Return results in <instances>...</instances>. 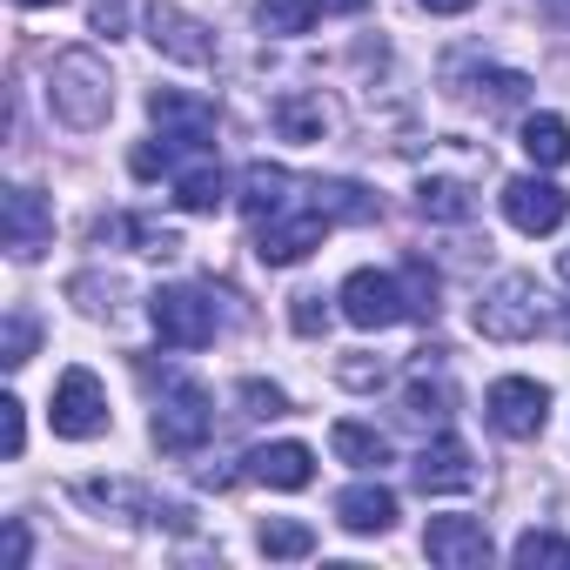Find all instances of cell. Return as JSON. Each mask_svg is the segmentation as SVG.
<instances>
[{"label": "cell", "instance_id": "1", "mask_svg": "<svg viewBox=\"0 0 570 570\" xmlns=\"http://www.w3.org/2000/svg\"><path fill=\"white\" fill-rule=\"evenodd\" d=\"M148 115H155V135L128 155V168L141 181L155 175H181L195 161H215V108L195 101V95H175V88H155L148 95Z\"/></svg>", "mask_w": 570, "mask_h": 570}, {"label": "cell", "instance_id": "2", "mask_svg": "<svg viewBox=\"0 0 570 570\" xmlns=\"http://www.w3.org/2000/svg\"><path fill=\"white\" fill-rule=\"evenodd\" d=\"M48 108H55V121L95 135V128L115 115V75H108V61H101L95 48L55 55V68H48Z\"/></svg>", "mask_w": 570, "mask_h": 570}, {"label": "cell", "instance_id": "3", "mask_svg": "<svg viewBox=\"0 0 570 570\" xmlns=\"http://www.w3.org/2000/svg\"><path fill=\"white\" fill-rule=\"evenodd\" d=\"M550 323V296L537 289V275H497L476 296V330L490 343H530Z\"/></svg>", "mask_w": 570, "mask_h": 570}, {"label": "cell", "instance_id": "4", "mask_svg": "<svg viewBox=\"0 0 570 570\" xmlns=\"http://www.w3.org/2000/svg\"><path fill=\"white\" fill-rule=\"evenodd\" d=\"M336 222L309 202V181H296V195L282 202L275 215H262L255 222V255L268 262V268H289V262H303L309 248H323V235H330Z\"/></svg>", "mask_w": 570, "mask_h": 570}, {"label": "cell", "instance_id": "5", "mask_svg": "<svg viewBox=\"0 0 570 570\" xmlns=\"http://www.w3.org/2000/svg\"><path fill=\"white\" fill-rule=\"evenodd\" d=\"M208 436H215V403H208V390L188 383V376H168V383H161V403H155V450H161V456H195Z\"/></svg>", "mask_w": 570, "mask_h": 570}, {"label": "cell", "instance_id": "6", "mask_svg": "<svg viewBox=\"0 0 570 570\" xmlns=\"http://www.w3.org/2000/svg\"><path fill=\"white\" fill-rule=\"evenodd\" d=\"M343 316L356 330H396L416 316V289H410V275H390V268H356L343 289H336Z\"/></svg>", "mask_w": 570, "mask_h": 570}, {"label": "cell", "instance_id": "7", "mask_svg": "<svg viewBox=\"0 0 570 570\" xmlns=\"http://www.w3.org/2000/svg\"><path fill=\"white\" fill-rule=\"evenodd\" d=\"M148 316H155V336H161L168 350H202V343H215V330H222V309H215V296H208V289H195V282L155 289Z\"/></svg>", "mask_w": 570, "mask_h": 570}, {"label": "cell", "instance_id": "8", "mask_svg": "<svg viewBox=\"0 0 570 570\" xmlns=\"http://www.w3.org/2000/svg\"><path fill=\"white\" fill-rule=\"evenodd\" d=\"M483 416H490L497 436L530 443V436H543V423H550V390L530 383V376H497L490 396H483Z\"/></svg>", "mask_w": 570, "mask_h": 570}, {"label": "cell", "instance_id": "9", "mask_svg": "<svg viewBox=\"0 0 570 570\" xmlns=\"http://www.w3.org/2000/svg\"><path fill=\"white\" fill-rule=\"evenodd\" d=\"M48 423H55V436H68V443H95V436L108 430V390H101V376H95V370H68V376L55 383Z\"/></svg>", "mask_w": 570, "mask_h": 570}, {"label": "cell", "instance_id": "10", "mask_svg": "<svg viewBox=\"0 0 570 570\" xmlns=\"http://www.w3.org/2000/svg\"><path fill=\"white\" fill-rule=\"evenodd\" d=\"M268 121H275V135H282V141L316 148V141H330V135L343 128V108H336L323 88H289V95H275Z\"/></svg>", "mask_w": 570, "mask_h": 570}, {"label": "cell", "instance_id": "11", "mask_svg": "<svg viewBox=\"0 0 570 570\" xmlns=\"http://www.w3.org/2000/svg\"><path fill=\"white\" fill-rule=\"evenodd\" d=\"M81 503H95V510H135L141 523H161V530H175V537H188L195 530V517H188V503H168V497H155V490H141V483H108V476H95V483H81Z\"/></svg>", "mask_w": 570, "mask_h": 570}, {"label": "cell", "instance_id": "12", "mask_svg": "<svg viewBox=\"0 0 570 570\" xmlns=\"http://www.w3.org/2000/svg\"><path fill=\"white\" fill-rule=\"evenodd\" d=\"M0 235H8L14 262H35L48 242H55V208L41 188H8L0 195Z\"/></svg>", "mask_w": 570, "mask_h": 570}, {"label": "cell", "instance_id": "13", "mask_svg": "<svg viewBox=\"0 0 570 570\" xmlns=\"http://www.w3.org/2000/svg\"><path fill=\"white\" fill-rule=\"evenodd\" d=\"M503 215L523 235H557L563 215H570V195L557 181H543V175H517V181H503Z\"/></svg>", "mask_w": 570, "mask_h": 570}, {"label": "cell", "instance_id": "14", "mask_svg": "<svg viewBox=\"0 0 570 570\" xmlns=\"http://www.w3.org/2000/svg\"><path fill=\"white\" fill-rule=\"evenodd\" d=\"M423 550H430V563H443V570H483V563L497 557V543H490V530H483L476 517H430Z\"/></svg>", "mask_w": 570, "mask_h": 570}, {"label": "cell", "instance_id": "15", "mask_svg": "<svg viewBox=\"0 0 570 570\" xmlns=\"http://www.w3.org/2000/svg\"><path fill=\"white\" fill-rule=\"evenodd\" d=\"M148 41H155L168 61H181V68H215V35H208L195 14H181V8H155V14H148Z\"/></svg>", "mask_w": 570, "mask_h": 570}, {"label": "cell", "instance_id": "16", "mask_svg": "<svg viewBox=\"0 0 570 570\" xmlns=\"http://www.w3.org/2000/svg\"><path fill=\"white\" fill-rule=\"evenodd\" d=\"M450 81H456V95H463L470 108H483V115H510V108L530 101V75H517V68H483V61H470V68H456Z\"/></svg>", "mask_w": 570, "mask_h": 570}, {"label": "cell", "instance_id": "17", "mask_svg": "<svg viewBox=\"0 0 570 570\" xmlns=\"http://www.w3.org/2000/svg\"><path fill=\"white\" fill-rule=\"evenodd\" d=\"M410 483H416L423 497H456V490L476 483V463H470V450H463L456 436H436V443H423V456L410 463Z\"/></svg>", "mask_w": 570, "mask_h": 570}, {"label": "cell", "instance_id": "18", "mask_svg": "<svg viewBox=\"0 0 570 570\" xmlns=\"http://www.w3.org/2000/svg\"><path fill=\"white\" fill-rule=\"evenodd\" d=\"M242 476L268 483V490H309L316 483V456H309V443H262V450L242 456Z\"/></svg>", "mask_w": 570, "mask_h": 570}, {"label": "cell", "instance_id": "19", "mask_svg": "<svg viewBox=\"0 0 570 570\" xmlns=\"http://www.w3.org/2000/svg\"><path fill=\"white\" fill-rule=\"evenodd\" d=\"M370 0H255L262 35H309L323 14H363Z\"/></svg>", "mask_w": 570, "mask_h": 570}, {"label": "cell", "instance_id": "20", "mask_svg": "<svg viewBox=\"0 0 570 570\" xmlns=\"http://www.w3.org/2000/svg\"><path fill=\"white\" fill-rule=\"evenodd\" d=\"M403 403H410V416H423V423H450L456 390H450V376H443V350H423V356H416V370H410V383H403Z\"/></svg>", "mask_w": 570, "mask_h": 570}, {"label": "cell", "instance_id": "21", "mask_svg": "<svg viewBox=\"0 0 570 570\" xmlns=\"http://www.w3.org/2000/svg\"><path fill=\"white\" fill-rule=\"evenodd\" d=\"M336 523H343L350 537H383V530L396 523V497H390L383 483H350V490L336 497Z\"/></svg>", "mask_w": 570, "mask_h": 570}, {"label": "cell", "instance_id": "22", "mask_svg": "<svg viewBox=\"0 0 570 570\" xmlns=\"http://www.w3.org/2000/svg\"><path fill=\"white\" fill-rule=\"evenodd\" d=\"M289 195H296V175H289V168H275V161H248V168H242V215H248V222L275 215Z\"/></svg>", "mask_w": 570, "mask_h": 570}, {"label": "cell", "instance_id": "23", "mask_svg": "<svg viewBox=\"0 0 570 570\" xmlns=\"http://www.w3.org/2000/svg\"><path fill=\"white\" fill-rule=\"evenodd\" d=\"M222 195H228L222 161H195V168H181V175H175V208H181V215H215V208H222Z\"/></svg>", "mask_w": 570, "mask_h": 570}, {"label": "cell", "instance_id": "24", "mask_svg": "<svg viewBox=\"0 0 570 570\" xmlns=\"http://www.w3.org/2000/svg\"><path fill=\"white\" fill-rule=\"evenodd\" d=\"M517 141H523V155H530L537 168H563V161H570V121H563V115H530Z\"/></svg>", "mask_w": 570, "mask_h": 570}, {"label": "cell", "instance_id": "25", "mask_svg": "<svg viewBox=\"0 0 570 570\" xmlns=\"http://www.w3.org/2000/svg\"><path fill=\"white\" fill-rule=\"evenodd\" d=\"M115 235H128L141 255H181V235L168 222H155V215H121V222H101L95 228V242H115Z\"/></svg>", "mask_w": 570, "mask_h": 570}, {"label": "cell", "instance_id": "26", "mask_svg": "<svg viewBox=\"0 0 570 570\" xmlns=\"http://www.w3.org/2000/svg\"><path fill=\"white\" fill-rule=\"evenodd\" d=\"M416 208L430 215V222H470V181H456V175H430L423 188H416Z\"/></svg>", "mask_w": 570, "mask_h": 570}, {"label": "cell", "instance_id": "27", "mask_svg": "<svg viewBox=\"0 0 570 570\" xmlns=\"http://www.w3.org/2000/svg\"><path fill=\"white\" fill-rule=\"evenodd\" d=\"M330 450H336L343 463H356V470L390 463V436H383V430H370V423H336V430H330Z\"/></svg>", "mask_w": 570, "mask_h": 570}, {"label": "cell", "instance_id": "28", "mask_svg": "<svg viewBox=\"0 0 570 570\" xmlns=\"http://www.w3.org/2000/svg\"><path fill=\"white\" fill-rule=\"evenodd\" d=\"M255 543H262V557H309V550H316V530L296 523V517H268Z\"/></svg>", "mask_w": 570, "mask_h": 570}, {"label": "cell", "instance_id": "29", "mask_svg": "<svg viewBox=\"0 0 570 570\" xmlns=\"http://www.w3.org/2000/svg\"><path fill=\"white\" fill-rule=\"evenodd\" d=\"M35 343H41V323H35L28 309H14V316H8V343H0V363L21 370V363L35 356Z\"/></svg>", "mask_w": 570, "mask_h": 570}, {"label": "cell", "instance_id": "30", "mask_svg": "<svg viewBox=\"0 0 570 570\" xmlns=\"http://www.w3.org/2000/svg\"><path fill=\"white\" fill-rule=\"evenodd\" d=\"M510 557H517V563H570V543H563V537H550V530H523Z\"/></svg>", "mask_w": 570, "mask_h": 570}, {"label": "cell", "instance_id": "31", "mask_svg": "<svg viewBox=\"0 0 570 570\" xmlns=\"http://www.w3.org/2000/svg\"><path fill=\"white\" fill-rule=\"evenodd\" d=\"M0 450H8V463L28 450V403H21V396L0 403Z\"/></svg>", "mask_w": 570, "mask_h": 570}, {"label": "cell", "instance_id": "32", "mask_svg": "<svg viewBox=\"0 0 570 570\" xmlns=\"http://www.w3.org/2000/svg\"><path fill=\"white\" fill-rule=\"evenodd\" d=\"M289 323H296V336H323V330H330V296L303 289V296H296V309H289Z\"/></svg>", "mask_w": 570, "mask_h": 570}, {"label": "cell", "instance_id": "33", "mask_svg": "<svg viewBox=\"0 0 570 570\" xmlns=\"http://www.w3.org/2000/svg\"><path fill=\"white\" fill-rule=\"evenodd\" d=\"M242 403H248V416H289V396H282L275 383H262V376L242 383Z\"/></svg>", "mask_w": 570, "mask_h": 570}, {"label": "cell", "instance_id": "34", "mask_svg": "<svg viewBox=\"0 0 570 570\" xmlns=\"http://www.w3.org/2000/svg\"><path fill=\"white\" fill-rule=\"evenodd\" d=\"M88 14H95V35H108V41L128 35V0H95Z\"/></svg>", "mask_w": 570, "mask_h": 570}, {"label": "cell", "instance_id": "35", "mask_svg": "<svg viewBox=\"0 0 570 570\" xmlns=\"http://www.w3.org/2000/svg\"><path fill=\"white\" fill-rule=\"evenodd\" d=\"M336 376H343L350 390H376V383H383V363H363V356H350V363H343Z\"/></svg>", "mask_w": 570, "mask_h": 570}, {"label": "cell", "instance_id": "36", "mask_svg": "<svg viewBox=\"0 0 570 570\" xmlns=\"http://www.w3.org/2000/svg\"><path fill=\"white\" fill-rule=\"evenodd\" d=\"M0 557H8V570L28 563V523H21V517H8V543H0Z\"/></svg>", "mask_w": 570, "mask_h": 570}, {"label": "cell", "instance_id": "37", "mask_svg": "<svg viewBox=\"0 0 570 570\" xmlns=\"http://www.w3.org/2000/svg\"><path fill=\"white\" fill-rule=\"evenodd\" d=\"M416 8H430V14H470L476 0H416Z\"/></svg>", "mask_w": 570, "mask_h": 570}, {"label": "cell", "instance_id": "38", "mask_svg": "<svg viewBox=\"0 0 570 570\" xmlns=\"http://www.w3.org/2000/svg\"><path fill=\"white\" fill-rule=\"evenodd\" d=\"M543 8H550V14H557V21H570V0H543Z\"/></svg>", "mask_w": 570, "mask_h": 570}, {"label": "cell", "instance_id": "39", "mask_svg": "<svg viewBox=\"0 0 570 570\" xmlns=\"http://www.w3.org/2000/svg\"><path fill=\"white\" fill-rule=\"evenodd\" d=\"M21 8H61V0H21Z\"/></svg>", "mask_w": 570, "mask_h": 570}, {"label": "cell", "instance_id": "40", "mask_svg": "<svg viewBox=\"0 0 570 570\" xmlns=\"http://www.w3.org/2000/svg\"><path fill=\"white\" fill-rule=\"evenodd\" d=\"M563 282H570V248H563Z\"/></svg>", "mask_w": 570, "mask_h": 570}, {"label": "cell", "instance_id": "41", "mask_svg": "<svg viewBox=\"0 0 570 570\" xmlns=\"http://www.w3.org/2000/svg\"><path fill=\"white\" fill-rule=\"evenodd\" d=\"M563 336H570V316H563Z\"/></svg>", "mask_w": 570, "mask_h": 570}]
</instances>
